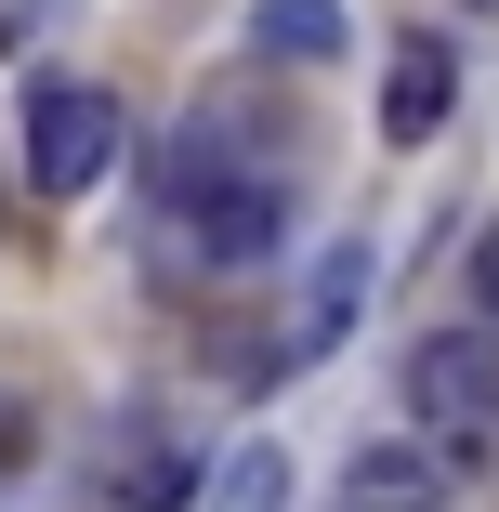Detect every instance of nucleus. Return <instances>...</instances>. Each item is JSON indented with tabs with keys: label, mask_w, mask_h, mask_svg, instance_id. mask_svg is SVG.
Here are the masks:
<instances>
[{
	"label": "nucleus",
	"mask_w": 499,
	"mask_h": 512,
	"mask_svg": "<svg viewBox=\"0 0 499 512\" xmlns=\"http://www.w3.org/2000/svg\"><path fill=\"white\" fill-rule=\"evenodd\" d=\"M171 224L197 237V263H263L276 224H289V184H276L263 158H237L224 119H197V132L171 145Z\"/></svg>",
	"instance_id": "obj_1"
},
{
	"label": "nucleus",
	"mask_w": 499,
	"mask_h": 512,
	"mask_svg": "<svg viewBox=\"0 0 499 512\" xmlns=\"http://www.w3.org/2000/svg\"><path fill=\"white\" fill-rule=\"evenodd\" d=\"M408 421L447 473H499V342L486 329H434L408 355Z\"/></svg>",
	"instance_id": "obj_2"
},
{
	"label": "nucleus",
	"mask_w": 499,
	"mask_h": 512,
	"mask_svg": "<svg viewBox=\"0 0 499 512\" xmlns=\"http://www.w3.org/2000/svg\"><path fill=\"white\" fill-rule=\"evenodd\" d=\"M119 171V92L106 79H40L27 92V184L40 197H92Z\"/></svg>",
	"instance_id": "obj_3"
},
{
	"label": "nucleus",
	"mask_w": 499,
	"mask_h": 512,
	"mask_svg": "<svg viewBox=\"0 0 499 512\" xmlns=\"http://www.w3.org/2000/svg\"><path fill=\"white\" fill-rule=\"evenodd\" d=\"M329 512H447V460L434 447H355Z\"/></svg>",
	"instance_id": "obj_4"
},
{
	"label": "nucleus",
	"mask_w": 499,
	"mask_h": 512,
	"mask_svg": "<svg viewBox=\"0 0 499 512\" xmlns=\"http://www.w3.org/2000/svg\"><path fill=\"white\" fill-rule=\"evenodd\" d=\"M447 92H460V66H447V40H408V53L381 66V132H394V145H421V132L447 119Z\"/></svg>",
	"instance_id": "obj_5"
},
{
	"label": "nucleus",
	"mask_w": 499,
	"mask_h": 512,
	"mask_svg": "<svg viewBox=\"0 0 499 512\" xmlns=\"http://www.w3.org/2000/svg\"><path fill=\"white\" fill-rule=\"evenodd\" d=\"M276 499H289V460L276 447H224L211 486H197V512H276Z\"/></svg>",
	"instance_id": "obj_6"
},
{
	"label": "nucleus",
	"mask_w": 499,
	"mask_h": 512,
	"mask_svg": "<svg viewBox=\"0 0 499 512\" xmlns=\"http://www.w3.org/2000/svg\"><path fill=\"white\" fill-rule=\"evenodd\" d=\"M263 53L276 66H329L342 53V0H263Z\"/></svg>",
	"instance_id": "obj_7"
},
{
	"label": "nucleus",
	"mask_w": 499,
	"mask_h": 512,
	"mask_svg": "<svg viewBox=\"0 0 499 512\" xmlns=\"http://www.w3.org/2000/svg\"><path fill=\"white\" fill-rule=\"evenodd\" d=\"M119 499H132V512H171V499H197V447H158V434H132V460H119Z\"/></svg>",
	"instance_id": "obj_8"
},
{
	"label": "nucleus",
	"mask_w": 499,
	"mask_h": 512,
	"mask_svg": "<svg viewBox=\"0 0 499 512\" xmlns=\"http://www.w3.org/2000/svg\"><path fill=\"white\" fill-rule=\"evenodd\" d=\"M355 276H368V263H355V250H329V276H316V302H303V329H289V355H329V342H342V316H355Z\"/></svg>",
	"instance_id": "obj_9"
},
{
	"label": "nucleus",
	"mask_w": 499,
	"mask_h": 512,
	"mask_svg": "<svg viewBox=\"0 0 499 512\" xmlns=\"http://www.w3.org/2000/svg\"><path fill=\"white\" fill-rule=\"evenodd\" d=\"M14 460H27V407L0 394V473H14Z\"/></svg>",
	"instance_id": "obj_10"
},
{
	"label": "nucleus",
	"mask_w": 499,
	"mask_h": 512,
	"mask_svg": "<svg viewBox=\"0 0 499 512\" xmlns=\"http://www.w3.org/2000/svg\"><path fill=\"white\" fill-rule=\"evenodd\" d=\"M473 289H486V302H499V237H486V250H473Z\"/></svg>",
	"instance_id": "obj_11"
},
{
	"label": "nucleus",
	"mask_w": 499,
	"mask_h": 512,
	"mask_svg": "<svg viewBox=\"0 0 499 512\" xmlns=\"http://www.w3.org/2000/svg\"><path fill=\"white\" fill-rule=\"evenodd\" d=\"M473 14H499V0H473Z\"/></svg>",
	"instance_id": "obj_12"
},
{
	"label": "nucleus",
	"mask_w": 499,
	"mask_h": 512,
	"mask_svg": "<svg viewBox=\"0 0 499 512\" xmlns=\"http://www.w3.org/2000/svg\"><path fill=\"white\" fill-rule=\"evenodd\" d=\"M0 40H14V27H0Z\"/></svg>",
	"instance_id": "obj_13"
}]
</instances>
